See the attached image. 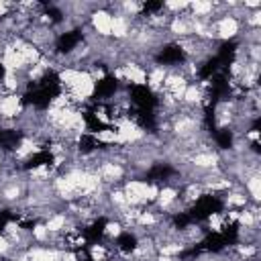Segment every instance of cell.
<instances>
[{"label": "cell", "instance_id": "cell-1", "mask_svg": "<svg viewBox=\"0 0 261 261\" xmlns=\"http://www.w3.org/2000/svg\"><path fill=\"white\" fill-rule=\"evenodd\" d=\"M222 208H224V204H222V200H220L218 196L206 194V196H200V198L196 200V204L188 210V214H190L192 222H200V220H206V218L212 216V214L222 212Z\"/></svg>", "mask_w": 261, "mask_h": 261}, {"label": "cell", "instance_id": "cell-2", "mask_svg": "<svg viewBox=\"0 0 261 261\" xmlns=\"http://www.w3.org/2000/svg\"><path fill=\"white\" fill-rule=\"evenodd\" d=\"M130 100L135 102L137 108H143V110H153L157 106V96L153 94V90L147 84L130 86Z\"/></svg>", "mask_w": 261, "mask_h": 261}, {"label": "cell", "instance_id": "cell-3", "mask_svg": "<svg viewBox=\"0 0 261 261\" xmlns=\"http://www.w3.org/2000/svg\"><path fill=\"white\" fill-rule=\"evenodd\" d=\"M155 59H157L159 65H175V63H181L186 59V51L179 45H165L157 53Z\"/></svg>", "mask_w": 261, "mask_h": 261}, {"label": "cell", "instance_id": "cell-4", "mask_svg": "<svg viewBox=\"0 0 261 261\" xmlns=\"http://www.w3.org/2000/svg\"><path fill=\"white\" fill-rule=\"evenodd\" d=\"M116 88H118L116 77L114 75H106V77H102V80L96 82V88H94L92 98L94 100H106V98H110L116 92Z\"/></svg>", "mask_w": 261, "mask_h": 261}, {"label": "cell", "instance_id": "cell-5", "mask_svg": "<svg viewBox=\"0 0 261 261\" xmlns=\"http://www.w3.org/2000/svg\"><path fill=\"white\" fill-rule=\"evenodd\" d=\"M175 173V169L171 167V165H167V163H155L149 171H147V175H145V181L147 184H157V181H165L167 177H171Z\"/></svg>", "mask_w": 261, "mask_h": 261}, {"label": "cell", "instance_id": "cell-6", "mask_svg": "<svg viewBox=\"0 0 261 261\" xmlns=\"http://www.w3.org/2000/svg\"><path fill=\"white\" fill-rule=\"evenodd\" d=\"M80 41H82V31H80V29L67 31V33L59 35V39H57V49H59L61 53H69V51H73V49L80 45Z\"/></svg>", "mask_w": 261, "mask_h": 261}, {"label": "cell", "instance_id": "cell-7", "mask_svg": "<svg viewBox=\"0 0 261 261\" xmlns=\"http://www.w3.org/2000/svg\"><path fill=\"white\" fill-rule=\"evenodd\" d=\"M106 224H108V220L104 218V216H100L98 220H94L86 230H84V239H86V245H92V243H98L100 239H102V234H104V230H106Z\"/></svg>", "mask_w": 261, "mask_h": 261}, {"label": "cell", "instance_id": "cell-8", "mask_svg": "<svg viewBox=\"0 0 261 261\" xmlns=\"http://www.w3.org/2000/svg\"><path fill=\"white\" fill-rule=\"evenodd\" d=\"M237 41H226V43H222L220 45V49H218V53L214 55L218 61H220V65L222 67H228L230 63H232V59H234V55H237Z\"/></svg>", "mask_w": 261, "mask_h": 261}, {"label": "cell", "instance_id": "cell-9", "mask_svg": "<svg viewBox=\"0 0 261 261\" xmlns=\"http://www.w3.org/2000/svg\"><path fill=\"white\" fill-rule=\"evenodd\" d=\"M198 247L202 251H208V253H218V251H222L226 247V243H224V239H222L220 232H210V234H206V239Z\"/></svg>", "mask_w": 261, "mask_h": 261}, {"label": "cell", "instance_id": "cell-10", "mask_svg": "<svg viewBox=\"0 0 261 261\" xmlns=\"http://www.w3.org/2000/svg\"><path fill=\"white\" fill-rule=\"evenodd\" d=\"M53 161H55V157H53L51 151H37L35 155H31V157L27 159L24 169H37V167H41V165H51Z\"/></svg>", "mask_w": 261, "mask_h": 261}, {"label": "cell", "instance_id": "cell-11", "mask_svg": "<svg viewBox=\"0 0 261 261\" xmlns=\"http://www.w3.org/2000/svg\"><path fill=\"white\" fill-rule=\"evenodd\" d=\"M116 247L122 251V253H130L137 249V237L133 232H120L116 237Z\"/></svg>", "mask_w": 261, "mask_h": 261}, {"label": "cell", "instance_id": "cell-12", "mask_svg": "<svg viewBox=\"0 0 261 261\" xmlns=\"http://www.w3.org/2000/svg\"><path fill=\"white\" fill-rule=\"evenodd\" d=\"M20 139H22V133L20 130H4V135H2V145L0 147H6V149H14L18 143H20Z\"/></svg>", "mask_w": 261, "mask_h": 261}, {"label": "cell", "instance_id": "cell-13", "mask_svg": "<svg viewBox=\"0 0 261 261\" xmlns=\"http://www.w3.org/2000/svg\"><path fill=\"white\" fill-rule=\"evenodd\" d=\"M214 139H216V145L222 147V149H228L232 145V133L228 128H216L214 130Z\"/></svg>", "mask_w": 261, "mask_h": 261}, {"label": "cell", "instance_id": "cell-14", "mask_svg": "<svg viewBox=\"0 0 261 261\" xmlns=\"http://www.w3.org/2000/svg\"><path fill=\"white\" fill-rule=\"evenodd\" d=\"M77 145H80V151H82V153H90V151H94L96 147H100V141H98L94 135L88 133V135H82V137H80V143H77Z\"/></svg>", "mask_w": 261, "mask_h": 261}, {"label": "cell", "instance_id": "cell-15", "mask_svg": "<svg viewBox=\"0 0 261 261\" xmlns=\"http://www.w3.org/2000/svg\"><path fill=\"white\" fill-rule=\"evenodd\" d=\"M173 224H175V228H188L192 224V218L188 212H179L173 216Z\"/></svg>", "mask_w": 261, "mask_h": 261}, {"label": "cell", "instance_id": "cell-16", "mask_svg": "<svg viewBox=\"0 0 261 261\" xmlns=\"http://www.w3.org/2000/svg\"><path fill=\"white\" fill-rule=\"evenodd\" d=\"M16 220H18V216L12 214L10 210H0V232H4L8 222H16Z\"/></svg>", "mask_w": 261, "mask_h": 261}, {"label": "cell", "instance_id": "cell-17", "mask_svg": "<svg viewBox=\"0 0 261 261\" xmlns=\"http://www.w3.org/2000/svg\"><path fill=\"white\" fill-rule=\"evenodd\" d=\"M163 8V2H145L143 4V10L147 12V14H151V12H159Z\"/></svg>", "mask_w": 261, "mask_h": 261}, {"label": "cell", "instance_id": "cell-18", "mask_svg": "<svg viewBox=\"0 0 261 261\" xmlns=\"http://www.w3.org/2000/svg\"><path fill=\"white\" fill-rule=\"evenodd\" d=\"M4 75H6V67H4V63L0 61V80H4Z\"/></svg>", "mask_w": 261, "mask_h": 261}, {"label": "cell", "instance_id": "cell-19", "mask_svg": "<svg viewBox=\"0 0 261 261\" xmlns=\"http://www.w3.org/2000/svg\"><path fill=\"white\" fill-rule=\"evenodd\" d=\"M2 135H4V128H0V145H2Z\"/></svg>", "mask_w": 261, "mask_h": 261}, {"label": "cell", "instance_id": "cell-20", "mask_svg": "<svg viewBox=\"0 0 261 261\" xmlns=\"http://www.w3.org/2000/svg\"><path fill=\"white\" fill-rule=\"evenodd\" d=\"M90 261H96V259H90ZM98 261H100V259H98Z\"/></svg>", "mask_w": 261, "mask_h": 261}]
</instances>
